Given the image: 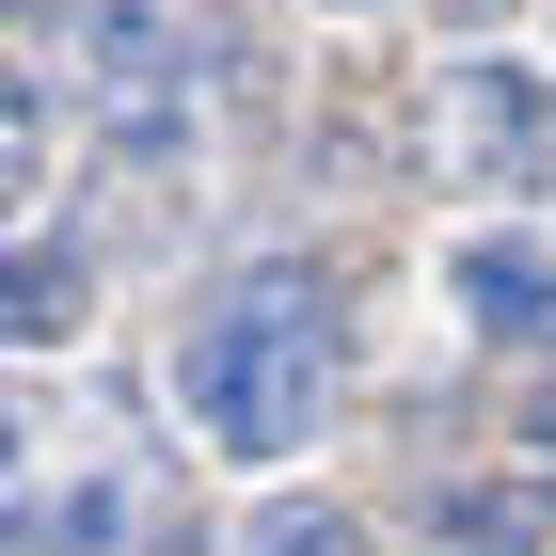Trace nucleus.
I'll list each match as a JSON object with an SVG mask.
<instances>
[{"label":"nucleus","mask_w":556,"mask_h":556,"mask_svg":"<svg viewBox=\"0 0 556 556\" xmlns=\"http://www.w3.org/2000/svg\"><path fill=\"white\" fill-rule=\"evenodd\" d=\"M175 382H191L207 445H239V462H287L302 429H318V397H334V287H318L302 255L223 270V302L191 318V350H175Z\"/></svg>","instance_id":"nucleus-1"},{"label":"nucleus","mask_w":556,"mask_h":556,"mask_svg":"<svg viewBox=\"0 0 556 556\" xmlns=\"http://www.w3.org/2000/svg\"><path fill=\"white\" fill-rule=\"evenodd\" d=\"M80 64H96V112H112V160H191V16L175 0H96L80 16Z\"/></svg>","instance_id":"nucleus-2"},{"label":"nucleus","mask_w":556,"mask_h":556,"mask_svg":"<svg viewBox=\"0 0 556 556\" xmlns=\"http://www.w3.org/2000/svg\"><path fill=\"white\" fill-rule=\"evenodd\" d=\"M429 128H445V143H429V160L462 175V191H525V175L556 160V96L525 80V64H462Z\"/></svg>","instance_id":"nucleus-3"},{"label":"nucleus","mask_w":556,"mask_h":556,"mask_svg":"<svg viewBox=\"0 0 556 556\" xmlns=\"http://www.w3.org/2000/svg\"><path fill=\"white\" fill-rule=\"evenodd\" d=\"M445 270H462L477 334H556V255L541 239H477V255H445Z\"/></svg>","instance_id":"nucleus-4"},{"label":"nucleus","mask_w":556,"mask_h":556,"mask_svg":"<svg viewBox=\"0 0 556 556\" xmlns=\"http://www.w3.org/2000/svg\"><path fill=\"white\" fill-rule=\"evenodd\" d=\"M128 477H80V493H48V477H16V556H112L128 541Z\"/></svg>","instance_id":"nucleus-5"},{"label":"nucleus","mask_w":556,"mask_h":556,"mask_svg":"<svg viewBox=\"0 0 556 556\" xmlns=\"http://www.w3.org/2000/svg\"><path fill=\"white\" fill-rule=\"evenodd\" d=\"M429 541L445 556H541V493H509V477H493V493H445Z\"/></svg>","instance_id":"nucleus-6"},{"label":"nucleus","mask_w":556,"mask_h":556,"mask_svg":"<svg viewBox=\"0 0 556 556\" xmlns=\"http://www.w3.org/2000/svg\"><path fill=\"white\" fill-rule=\"evenodd\" d=\"M64 318H80V255H48V239H33V255H16V287H0V334H16V350H48Z\"/></svg>","instance_id":"nucleus-7"},{"label":"nucleus","mask_w":556,"mask_h":556,"mask_svg":"<svg viewBox=\"0 0 556 556\" xmlns=\"http://www.w3.org/2000/svg\"><path fill=\"white\" fill-rule=\"evenodd\" d=\"M239 556H366V525H350V509H270Z\"/></svg>","instance_id":"nucleus-8"},{"label":"nucleus","mask_w":556,"mask_h":556,"mask_svg":"<svg viewBox=\"0 0 556 556\" xmlns=\"http://www.w3.org/2000/svg\"><path fill=\"white\" fill-rule=\"evenodd\" d=\"M445 16H493V0H445Z\"/></svg>","instance_id":"nucleus-9"}]
</instances>
